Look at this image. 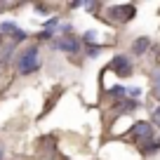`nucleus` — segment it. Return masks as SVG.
Returning a JSON list of instances; mask_svg holds the SVG:
<instances>
[{
	"instance_id": "obj_1",
	"label": "nucleus",
	"mask_w": 160,
	"mask_h": 160,
	"mask_svg": "<svg viewBox=\"0 0 160 160\" xmlns=\"http://www.w3.org/2000/svg\"><path fill=\"white\" fill-rule=\"evenodd\" d=\"M40 68V50L35 45L26 47L24 52H19L17 57V71L21 75H28V73H35Z\"/></svg>"
},
{
	"instance_id": "obj_2",
	"label": "nucleus",
	"mask_w": 160,
	"mask_h": 160,
	"mask_svg": "<svg viewBox=\"0 0 160 160\" xmlns=\"http://www.w3.org/2000/svg\"><path fill=\"white\" fill-rule=\"evenodd\" d=\"M134 14H137L134 5H113V7H108V12H106V19L115 21V24H127V21L134 19Z\"/></svg>"
},
{
	"instance_id": "obj_3",
	"label": "nucleus",
	"mask_w": 160,
	"mask_h": 160,
	"mask_svg": "<svg viewBox=\"0 0 160 160\" xmlns=\"http://www.w3.org/2000/svg\"><path fill=\"white\" fill-rule=\"evenodd\" d=\"M130 137H132L134 141H139L141 146H146V144H151V141H153L155 130H153V125H151V122H134Z\"/></svg>"
},
{
	"instance_id": "obj_4",
	"label": "nucleus",
	"mask_w": 160,
	"mask_h": 160,
	"mask_svg": "<svg viewBox=\"0 0 160 160\" xmlns=\"http://www.w3.org/2000/svg\"><path fill=\"white\" fill-rule=\"evenodd\" d=\"M108 68L113 71L115 75H120V78H127V75H132V61H130V57H125V54H115L113 59H111Z\"/></svg>"
},
{
	"instance_id": "obj_5",
	"label": "nucleus",
	"mask_w": 160,
	"mask_h": 160,
	"mask_svg": "<svg viewBox=\"0 0 160 160\" xmlns=\"http://www.w3.org/2000/svg\"><path fill=\"white\" fill-rule=\"evenodd\" d=\"M54 47L61 50V52H68V54H78L82 42H80L78 38H73V35H61V38L54 40Z\"/></svg>"
},
{
	"instance_id": "obj_6",
	"label": "nucleus",
	"mask_w": 160,
	"mask_h": 160,
	"mask_svg": "<svg viewBox=\"0 0 160 160\" xmlns=\"http://www.w3.org/2000/svg\"><path fill=\"white\" fill-rule=\"evenodd\" d=\"M0 31H2V33H10V38L14 40V42H21V40H26V31L17 28L12 21H5V24L0 26Z\"/></svg>"
},
{
	"instance_id": "obj_7",
	"label": "nucleus",
	"mask_w": 160,
	"mask_h": 160,
	"mask_svg": "<svg viewBox=\"0 0 160 160\" xmlns=\"http://www.w3.org/2000/svg\"><path fill=\"white\" fill-rule=\"evenodd\" d=\"M148 47H151V40L146 38V35H141V38H137L134 42H132V54L144 57L146 52H148Z\"/></svg>"
},
{
	"instance_id": "obj_8",
	"label": "nucleus",
	"mask_w": 160,
	"mask_h": 160,
	"mask_svg": "<svg viewBox=\"0 0 160 160\" xmlns=\"http://www.w3.org/2000/svg\"><path fill=\"white\" fill-rule=\"evenodd\" d=\"M151 85H153L155 99H160V68H153V71H151Z\"/></svg>"
},
{
	"instance_id": "obj_9",
	"label": "nucleus",
	"mask_w": 160,
	"mask_h": 160,
	"mask_svg": "<svg viewBox=\"0 0 160 160\" xmlns=\"http://www.w3.org/2000/svg\"><path fill=\"white\" fill-rule=\"evenodd\" d=\"M111 97L113 99H127V90L125 87H111Z\"/></svg>"
},
{
	"instance_id": "obj_10",
	"label": "nucleus",
	"mask_w": 160,
	"mask_h": 160,
	"mask_svg": "<svg viewBox=\"0 0 160 160\" xmlns=\"http://www.w3.org/2000/svg\"><path fill=\"white\" fill-rule=\"evenodd\" d=\"M151 122L160 130V106H158V108H153V113H151Z\"/></svg>"
},
{
	"instance_id": "obj_11",
	"label": "nucleus",
	"mask_w": 160,
	"mask_h": 160,
	"mask_svg": "<svg viewBox=\"0 0 160 160\" xmlns=\"http://www.w3.org/2000/svg\"><path fill=\"white\" fill-rule=\"evenodd\" d=\"M82 40H85V42H94V40H97V33H94V31H87V33L82 35Z\"/></svg>"
},
{
	"instance_id": "obj_12",
	"label": "nucleus",
	"mask_w": 160,
	"mask_h": 160,
	"mask_svg": "<svg viewBox=\"0 0 160 160\" xmlns=\"http://www.w3.org/2000/svg\"><path fill=\"white\" fill-rule=\"evenodd\" d=\"M99 50H101L99 45H90V47H87V54H90V57H97V54H99Z\"/></svg>"
},
{
	"instance_id": "obj_13",
	"label": "nucleus",
	"mask_w": 160,
	"mask_h": 160,
	"mask_svg": "<svg viewBox=\"0 0 160 160\" xmlns=\"http://www.w3.org/2000/svg\"><path fill=\"white\" fill-rule=\"evenodd\" d=\"M38 38H40V40H50V38H52V31H47V28H45L42 33L38 35Z\"/></svg>"
},
{
	"instance_id": "obj_14",
	"label": "nucleus",
	"mask_w": 160,
	"mask_h": 160,
	"mask_svg": "<svg viewBox=\"0 0 160 160\" xmlns=\"http://www.w3.org/2000/svg\"><path fill=\"white\" fill-rule=\"evenodd\" d=\"M2 153H5V151H2V144H0V160H2Z\"/></svg>"
}]
</instances>
